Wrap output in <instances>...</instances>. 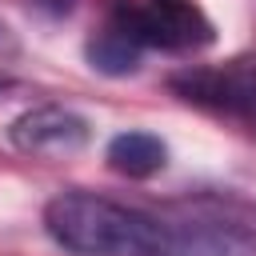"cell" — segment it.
I'll list each match as a JSON object with an SVG mask.
<instances>
[{"mask_svg":"<svg viewBox=\"0 0 256 256\" xmlns=\"http://www.w3.org/2000/svg\"><path fill=\"white\" fill-rule=\"evenodd\" d=\"M44 232L72 256H172V224L96 192H60L44 204Z\"/></svg>","mask_w":256,"mask_h":256,"instance_id":"obj_1","label":"cell"},{"mask_svg":"<svg viewBox=\"0 0 256 256\" xmlns=\"http://www.w3.org/2000/svg\"><path fill=\"white\" fill-rule=\"evenodd\" d=\"M112 24H120L140 48H164V52H196L216 40V28L196 0H144V4L120 0L112 8Z\"/></svg>","mask_w":256,"mask_h":256,"instance_id":"obj_2","label":"cell"},{"mask_svg":"<svg viewBox=\"0 0 256 256\" xmlns=\"http://www.w3.org/2000/svg\"><path fill=\"white\" fill-rule=\"evenodd\" d=\"M168 88L180 100L240 120L256 132V56H236L228 64H188L172 72Z\"/></svg>","mask_w":256,"mask_h":256,"instance_id":"obj_3","label":"cell"},{"mask_svg":"<svg viewBox=\"0 0 256 256\" xmlns=\"http://www.w3.org/2000/svg\"><path fill=\"white\" fill-rule=\"evenodd\" d=\"M88 136H92V124L64 104L28 108L8 124V140L32 156H72L88 144Z\"/></svg>","mask_w":256,"mask_h":256,"instance_id":"obj_4","label":"cell"},{"mask_svg":"<svg viewBox=\"0 0 256 256\" xmlns=\"http://www.w3.org/2000/svg\"><path fill=\"white\" fill-rule=\"evenodd\" d=\"M172 256H256V236L228 220H168Z\"/></svg>","mask_w":256,"mask_h":256,"instance_id":"obj_5","label":"cell"},{"mask_svg":"<svg viewBox=\"0 0 256 256\" xmlns=\"http://www.w3.org/2000/svg\"><path fill=\"white\" fill-rule=\"evenodd\" d=\"M108 164L128 180H148L168 164V144L156 132H116L108 140Z\"/></svg>","mask_w":256,"mask_h":256,"instance_id":"obj_6","label":"cell"},{"mask_svg":"<svg viewBox=\"0 0 256 256\" xmlns=\"http://www.w3.org/2000/svg\"><path fill=\"white\" fill-rule=\"evenodd\" d=\"M84 56L88 64L100 72V76H132L144 60V48L120 28V24H108L104 32H96L88 44H84Z\"/></svg>","mask_w":256,"mask_h":256,"instance_id":"obj_7","label":"cell"},{"mask_svg":"<svg viewBox=\"0 0 256 256\" xmlns=\"http://www.w3.org/2000/svg\"><path fill=\"white\" fill-rule=\"evenodd\" d=\"M36 12H44V16H52V20H60V16H68L72 8H76V0H28Z\"/></svg>","mask_w":256,"mask_h":256,"instance_id":"obj_8","label":"cell"}]
</instances>
